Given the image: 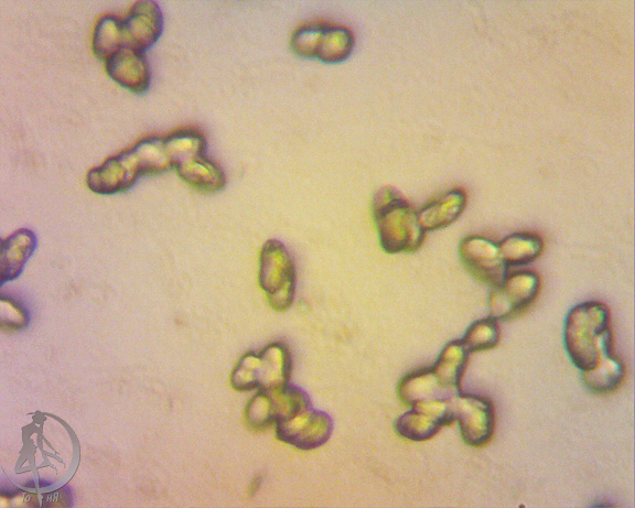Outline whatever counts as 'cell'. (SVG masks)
Segmentation results:
<instances>
[{"label": "cell", "mask_w": 635, "mask_h": 508, "mask_svg": "<svg viewBox=\"0 0 635 508\" xmlns=\"http://www.w3.org/2000/svg\"><path fill=\"white\" fill-rule=\"evenodd\" d=\"M460 391L445 387L431 367L413 370L398 382L397 393L409 406L435 400H450Z\"/></svg>", "instance_id": "5bb4252c"}, {"label": "cell", "mask_w": 635, "mask_h": 508, "mask_svg": "<svg viewBox=\"0 0 635 508\" xmlns=\"http://www.w3.org/2000/svg\"><path fill=\"white\" fill-rule=\"evenodd\" d=\"M258 281L273 310L286 311L292 305L297 287L295 266L281 241L269 239L263 244Z\"/></svg>", "instance_id": "5b68a950"}, {"label": "cell", "mask_w": 635, "mask_h": 508, "mask_svg": "<svg viewBox=\"0 0 635 508\" xmlns=\"http://www.w3.org/2000/svg\"><path fill=\"white\" fill-rule=\"evenodd\" d=\"M452 422L449 400H435L411 406L396 420L395 430L401 437L419 442L431 439Z\"/></svg>", "instance_id": "8fae6325"}, {"label": "cell", "mask_w": 635, "mask_h": 508, "mask_svg": "<svg viewBox=\"0 0 635 508\" xmlns=\"http://www.w3.org/2000/svg\"><path fill=\"white\" fill-rule=\"evenodd\" d=\"M497 246L507 267L531 263L543 250L542 239L531 233H513L499 240Z\"/></svg>", "instance_id": "44dd1931"}, {"label": "cell", "mask_w": 635, "mask_h": 508, "mask_svg": "<svg viewBox=\"0 0 635 508\" xmlns=\"http://www.w3.org/2000/svg\"><path fill=\"white\" fill-rule=\"evenodd\" d=\"M36 248V235L29 228H21L1 241V283L15 279L23 270Z\"/></svg>", "instance_id": "2e32d148"}, {"label": "cell", "mask_w": 635, "mask_h": 508, "mask_svg": "<svg viewBox=\"0 0 635 508\" xmlns=\"http://www.w3.org/2000/svg\"><path fill=\"white\" fill-rule=\"evenodd\" d=\"M624 375V364L611 352H605L591 369L581 371V379L590 391L606 393L620 386Z\"/></svg>", "instance_id": "ac0fdd59"}, {"label": "cell", "mask_w": 635, "mask_h": 508, "mask_svg": "<svg viewBox=\"0 0 635 508\" xmlns=\"http://www.w3.org/2000/svg\"><path fill=\"white\" fill-rule=\"evenodd\" d=\"M379 244L384 251L410 253L417 251L424 239L417 210L392 187L378 190L372 202Z\"/></svg>", "instance_id": "3957f363"}, {"label": "cell", "mask_w": 635, "mask_h": 508, "mask_svg": "<svg viewBox=\"0 0 635 508\" xmlns=\"http://www.w3.org/2000/svg\"><path fill=\"white\" fill-rule=\"evenodd\" d=\"M291 368L288 346L273 342L241 356L230 374V385L239 391L276 389L290 382Z\"/></svg>", "instance_id": "277c9868"}, {"label": "cell", "mask_w": 635, "mask_h": 508, "mask_svg": "<svg viewBox=\"0 0 635 508\" xmlns=\"http://www.w3.org/2000/svg\"><path fill=\"white\" fill-rule=\"evenodd\" d=\"M539 292V277L531 271H516L492 288L488 315L495 321L509 320L525 311Z\"/></svg>", "instance_id": "52a82bcc"}, {"label": "cell", "mask_w": 635, "mask_h": 508, "mask_svg": "<svg viewBox=\"0 0 635 508\" xmlns=\"http://www.w3.org/2000/svg\"><path fill=\"white\" fill-rule=\"evenodd\" d=\"M459 256L470 273L483 283L496 287L508 274L497 242L487 237L471 235L464 237L459 244Z\"/></svg>", "instance_id": "30bf717a"}, {"label": "cell", "mask_w": 635, "mask_h": 508, "mask_svg": "<svg viewBox=\"0 0 635 508\" xmlns=\"http://www.w3.org/2000/svg\"><path fill=\"white\" fill-rule=\"evenodd\" d=\"M1 324L8 328L19 329L28 324V314L23 307L11 299L1 298Z\"/></svg>", "instance_id": "d4e9b609"}, {"label": "cell", "mask_w": 635, "mask_h": 508, "mask_svg": "<svg viewBox=\"0 0 635 508\" xmlns=\"http://www.w3.org/2000/svg\"><path fill=\"white\" fill-rule=\"evenodd\" d=\"M449 408L466 444L481 446L488 442L494 431V409L487 399L460 391L449 400Z\"/></svg>", "instance_id": "ba28073f"}, {"label": "cell", "mask_w": 635, "mask_h": 508, "mask_svg": "<svg viewBox=\"0 0 635 508\" xmlns=\"http://www.w3.org/2000/svg\"><path fill=\"white\" fill-rule=\"evenodd\" d=\"M123 47H126V39L122 19L115 15L101 17L96 23L93 35L95 56L106 61Z\"/></svg>", "instance_id": "7402d4cb"}, {"label": "cell", "mask_w": 635, "mask_h": 508, "mask_svg": "<svg viewBox=\"0 0 635 508\" xmlns=\"http://www.w3.org/2000/svg\"><path fill=\"white\" fill-rule=\"evenodd\" d=\"M126 47L146 53L163 32V14L153 0L134 2L128 15L122 19Z\"/></svg>", "instance_id": "7c38bea8"}, {"label": "cell", "mask_w": 635, "mask_h": 508, "mask_svg": "<svg viewBox=\"0 0 635 508\" xmlns=\"http://www.w3.org/2000/svg\"><path fill=\"white\" fill-rule=\"evenodd\" d=\"M469 354L461 339L450 341L441 349L431 369L445 387L460 391Z\"/></svg>", "instance_id": "d6986e66"}, {"label": "cell", "mask_w": 635, "mask_h": 508, "mask_svg": "<svg viewBox=\"0 0 635 508\" xmlns=\"http://www.w3.org/2000/svg\"><path fill=\"white\" fill-rule=\"evenodd\" d=\"M311 407L309 394L292 383L269 390H258L246 407V420L256 429H266Z\"/></svg>", "instance_id": "8992f818"}, {"label": "cell", "mask_w": 635, "mask_h": 508, "mask_svg": "<svg viewBox=\"0 0 635 508\" xmlns=\"http://www.w3.org/2000/svg\"><path fill=\"white\" fill-rule=\"evenodd\" d=\"M354 42V35L348 28L324 22L315 58L325 64L342 63L352 54Z\"/></svg>", "instance_id": "ffe728a7"}, {"label": "cell", "mask_w": 635, "mask_h": 508, "mask_svg": "<svg viewBox=\"0 0 635 508\" xmlns=\"http://www.w3.org/2000/svg\"><path fill=\"white\" fill-rule=\"evenodd\" d=\"M277 437L299 450H314L332 435L333 420L324 411L308 407L275 424Z\"/></svg>", "instance_id": "9c48e42d"}, {"label": "cell", "mask_w": 635, "mask_h": 508, "mask_svg": "<svg viewBox=\"0 0 635 508\" xmlns=\"http://www.w3.org/2000/svg\"><path fill=\"white\" fill-rule=\"evenodd\" d=\"M176 162L169 137H149L92 169L86 184L94 193L111 195L129 190L140 176L175 169Z\"/></svg>", "instance_id": "6da1fadb"}, {"label": "cell", "mask_w": 635, "mask_h": 508, "mask_svg": "<svg viewBox=\"0 0 635 508\" xmlns=\"http://www.w3.org/2000/svg\"><path fill=\"white\" fill-rule=\"evenodd\" d=\"M465 206V192L462 188H453L418 210V221L426 233L442 229L454 223L462 215Z\"/></svg>", "instance_id": "9a60e30c"}, {"label": "cell", "mask_w": 635, "mask_h": 508, "mask_svg": "<svg viewBox=\"0 0 635 508\" xmlns=\"http://www.w3.org/2000/svg\"><path fill=\"white\" fill-rule=\"evenodd\" d=\"M501 337V331L492 317L473 322L464 333L461 342L469 353L482 352L495 347Z\"/></svg>", "instance_id": "603a6c76"}, {"label": "cell", "mask_w": 635, "mask_h": 508, "mask_svg": "<svg viewBox=\"0 0 635 508\" xmlns=\"http://www.w3.org/2000/svg\"><path fill=\"white\" fill-rule=\"evenodd\" d=\"M175 170L181 180L201 192L216 193L226 185L225 173L206 153L182 160Z\"/></svg>", "instance_id": "e0dca14e"}, {"label": "cell", "mask_w": 635, "mask_h": 508, "mask_svg": "<svg viewBox=\"0 0 635 508\" xmlns=\"http://www.w3.org/2000/svg\"><path fill=\"white\" fill-rule=\"evenodd\" d=\"M106 73L121 87L137 94L149 89L151 74L144 53L123 47L106 60Z\"/></svg>", "instance_id": "4fadbf2b"}, {"label": "cell", "mask_w": 635, "mask_h": 508, "mask_svg": "<svg viewBox=\"0 0 635 508\" xmlns=\"http://www.w3.org/2000/svg\"><path fill=\"white\" fill-rule=\"evenodd\" d=\"M324 22H310L299 26L291 35L292 52L304 58H315L318 44Z\"/></svg>", "instance_id": "cb8c5ba5"}, {"label": "cell", "mask_w": 635, "mask_h": 508, "mask_svg": "<svg viewBox=\"0 0 635 508\" xmlns=\"http://www.w3.org/2000/svg\"><path fill=\"white\" fill-rule=\"evenodd\" d=\"M609 325V309L599 301L579 303L567 313L564 348L580 371L591 369L603 353L611 352L612 334Z\"/></svg>", "instance_id": "7a4b0ae2"}]
</instances>
